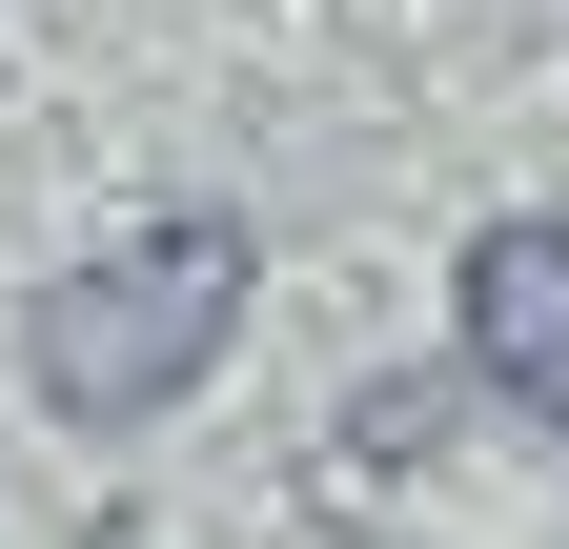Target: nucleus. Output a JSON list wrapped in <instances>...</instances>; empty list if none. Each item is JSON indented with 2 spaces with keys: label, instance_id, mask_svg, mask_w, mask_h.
<instances>
[{
  "label": "nucleus",
  "instance_id": "1",
  "mask_svg": "<svg viewBox=\"0 0 569 549\" xmlns=\"http://www.w3.org/2000/svg\"><path fill=\"white\" fill-rule=\"evenodd\" d=\"M244 306H264V244L224 224V203H163V224L82 244L21 306V387L61 407V428H163V407L244 347Z\"/></svg>",
  "mask_w": 569,
  "mask_h": 549
},
{
  "label": "nucleus",
  "instance_id": "2",
  "mask_svg": "<svg viewBox=\"0 0 569 549\" xmlns=\"http://www.w3.org/2000/svg\"><path fill=\"white\" fill-rule=\"evenodd\" d=\"M448 347H468V387H488V407L569 428V224H549V203L468 224V264H448Z\"/></svg>",
  "mask_w": 569,
  "mask_h": 549
}]
</instances>
